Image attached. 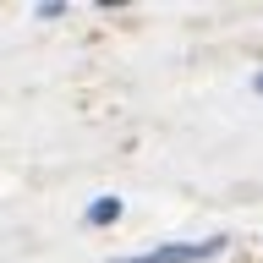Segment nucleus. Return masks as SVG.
<instances>
[{"mask_svg":"<svg viewBox=\"0 0 263 263\" xmlns=\"http://www.w3.org/2000/svg\"><path fill=\"white\" fill-rule=\"evenodd\" d=\"M214 252H225V236H209V241H170V247H154L143 258H115V263H203Z\"/></svg>","mask_w":263,"mask_h":263,"instance_id":"nucleus-1","label":"nucleus"},{"mask_svg":"<svg viewBox=\"0 0 263 263\" xmlns=\"http://www.w3.org/2000/svg\"><path fill=\"white\" fill-rule=\"evenodd\" d=\"M82 219H88V225H115V219H121V197H93Z\"/></svg>","mask_w":263,"mask_h":263,"instance_id":"nucleus-2","label":"nucleus"},{"mask_svg":"<svg viewBox=\"0 0 263 263\" xmlns=\"http://www.w3.org/2000/svg\"><path fill=\"white\" fill-rule=\"evenodd\" d=\"M252 93H263V71H258V77H252Z\"/></svg>","mask_w":263,"mask_h":263,"instance_id":"nucleus-3","label":"nucleus"}]
</instances>
